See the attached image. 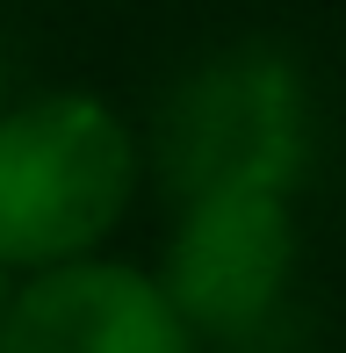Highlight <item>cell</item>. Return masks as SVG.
Masks as SVG:
<instances>
[{"instance_id":"7a4b0ae2","label":"cell","mask_w":346,"mask_h":353,"mask_svg":"<svg viewBox=\"0 0 346 353\" xmlns=\"http://www.w3.org/2000/svg\"><path fill=\"white\" fill-rule=\"evenodd\" d=\"M303 72L274 43H231L173 79L152 123V173L166 202L216 188H296L303 173Z\"/></svg>"},{"instance_id":"6da1fadb","label":"cell","mask_w":346,"mask_h":353,"mask_svg":"<svg viewBox=\"0 0 346 353\" xmlns=\"http://www.w3.org/2000/svg\"><path fill=\"white\" fill-rule=\"evenodd\" d=\"M137 181H145L137 130L101 94L58 87L8 101L0 108V267L37 274L101 252L130 216Z\"/></svg>"},{"instance_id":"5b68a950","label":"cell","mask_w":346,"mask_h":353,"mask_svg":"<svg viewBox=\"0 0 346 353\" xmlns=\"http://www.w3.org/2000/svg\"><path fill=\"white\" fill-rule=\"evenodd\" d=\"M8 288H14V274H8V267H0V303H8Z\"/></svg>"},{"instance_id":"277c9868","label":"cell","mask_w":346,"mask_h":353,"mask_svg":"<svg viewBox=\"0 0 346 353\" xmlns=\"http://www.w3.org/2000/svg\"><path fill=\"white\" fill-rule=\"evenodd\" d=\"M0 353H202V346L166 303L159 274L87 252L65 267H37L8 288Z\"/></svg>"},{"instance_id":"3957f363","label":"cell","mask_w":346,"mask_h":353,"mask_svg":"<svg viewBox=\"0 0 346 353\" xmlns=\"http://www.w3.org/2000/svg\"><path fill=\"white\" fill-rule=\"evenodd\" d=\"M166 252H159V288L181 310V325L202 339H253L260 325L281 317L296 274V216L289 188H216V195L173 202Z\"/></svg>"}]
</instances>
